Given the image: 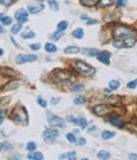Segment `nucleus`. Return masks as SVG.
<instances>
[{
  "mask_svg": "<svg viewBox=\"0 0 137 160\" xmlns=\"http://www.w3.org/2000/svg\"><path fill=\"white\" fill-rule=\"evenodd\" d=\"M47 120H48V123H50L51 126H54V127H60V128L65 127V121L62 120V118H60L57 116H55V114H52V113L47 114Z\"/></svg>",
  "mask_w": 137,
  "mask_h": 160,
  "instance_id": "nucleus-7",
  "label": "nucleus"
},
{
  "mask_svg": "<svg viewBox=\"0 0 137 160\" xmlns=\"http://www.w3.org/2000/svg\"><path fill=\"white\" fill-rule=\"evenodd\" d=\"M27 159H29V160H43V154H42V152H32L31 151V154H28Z\"/></svg>",
  "mask_w": 137,
  "mask_h": 160,
  "instance_id": "nucleus-18",
  "label": "nucleus"
},
{
  "mask_svg": "<svg viewBox=\"0 0 137 160\" xmlns=\"http://www.w3.org/2000/svg\"><path fill=\"white\" fill-rule=\"evenodd\" d=\"M60 159H61V160H65V159H67V160H76V159H78V154H76L75 151H70V152H66V154L60 155Z\"/></svg>",
  "mask_w": 137,
  "mask_h": 160,
  "instance_id": "nucleus-14",
  "label": "nucleus"
},
{
  "mask_svg": "<svg viewBox=\"0 0 137 160\" xmlns=\"http://www.w3.org/2000/svg\"><path fill=\"white\" fill-rule=\"evenodd\" d=\"M111 52L108 51H102V52H98L97 55V58L99 60L100 62H103L104 65H109L111 64Z\"/></svg>",
  "mask_w": 137,
  "mask_h": 160,
  "instance_id": "nucleus-12",
  "label": "nucleus"
},
{
  "mask_svg": "<svg viewBox=\"0 0 137 160\" xmlns=\"http://www.w3.org/2000/svg\"><path fill=\"white\" fill-rule=\"evenodd\" d=\"M36 1H38V3H43L45 0H36Z\"/></svg>",
  "mask_w": 137,
  "mask_h": 160,
  "instance_id": "nucleus-54",
  "label": "nucleus"
},
{
  "mask_svg": "<svg viewBox=\"0 0 137 160\" xmlns=\"http://www.w3.org/2000/svg\"><path fill=\"white\" fill-rule=\"evenodd\" d=\"M72 123L78 125V126L83 127V128H85V127L88 126V121L85 120V118H75V120H74V122H72Z\"/></svg>",
  "mask_w": 137,
  "mask_h": 160,
  "instance_id": "nucleus-23",
  "label": "nucleus"
},
{
  "mask_svg": "<svg viewBox=\"0 0 137 160\" xmlns=\"http://www.w3.org/2000/svg\"><path fill=\"white\" fill-rule=\"evenodd\" d=\"M29 48L33 51H38L41 48V45L40 43H32V45H29Z\"/></svg>",
  "mask_w": 137,
  "mask_h": 160,
  "instance_id": "nucleus-43",
  "label": "nucleus"
},
{
  "mask_svg": "<svg viewBox=\"0 0 137 160\" xmlns=\"http://www.w3.org/2000/svg\"><path fill=\"white\" fill-rule=\"evenodd\" d=\"M71 90L72 92H75V93H81V92L85 90V86H84L83 84H72Z\"/></svg>",
  "mask_w": 137,
  "mask_h": 160,
  "instance_id": "nucleus-26",
  "label": "nucleus"
},
{
  "mask_svg": "<svg viewBox=\"0 0 137 160\" xmlns=\"http://www.w3.org/2000/svg\"><path fill=\"white\" fill-rule=\"evenodd\" d=\"M114 1L115 0H99L98 1V8H100V9H105V8H108V6H111L112 4H114Z\"/></svg>",
  "mask_w": 137,
  "mask_h": 160,
  "instance_id": "nucleus-15",
  "label": "nucleus"
},
{
  "mask_svg": "<svg viewBox=\"0 0 137 160\" xmlns=\"http://www.w3.org/2000/svg\"><path fill=\"white\" fill-rule=\"evenodd\" d=\"M5 114H6V111H5V109H3L1 112H0V125H1V123H3V121H4Z\"/></svg>",
  "mask_w": 137,
  "mask_h": 160,
  "instance_id": "nucleus-45",
  "label": "nucleus"
},
{
  "mask_svg": "<svg viewBox=\"0 0 137 160\" xmlns=\"http://www.w3.org/2000/svg\"><path fill=\"white\" fill-rule=\"evenodd\" d=\"M127 5V0H115V6L117 8H124Z\"/></svg>",
  "mask_w": 137,
  "mask_h": 160,
  "instance_id": "nucleus-37",
  "label": "nucleus"
},
{
  "mask_svg": "<svg viewBox=\"0 0 137 160\" xmlns=\"http://www.w3.org/2000/svg\"><path fill=\"white\" fill-rule=\"evenodd\" d=\"M112 111H113V106H111V104H98V106L93 107V113L100 117L112 113Z\"/></svg>",
  "mask_w": 137,
  "mask_h": 160,
  "instance_id": "nucleus-5",
  "label": "nucleus"
},
{
  "mask_svg": "<svg viewBox=\"0 0 137 160\" xmlns=\"http://www.w3.org/2000/svg\"><path fill=\"white\" fill-rule=\"evenodd\" d=\"M72 74L67 70H62V69H57V70H55L54 72V79L55 81L57 83H61V84H71L72 81Z\"/></svg>",
  "mask_w": 137,
  "mask_h": 160,
  "instance_id": "nucleus-4",
  "label": "nucleus"
},
{
  "mask_svg": "<svg viewBox=\"0 0 137 160\" xmlns=\"http://www.w3.org/2000/svg\"><path fill=\"white\" fill-rule=\"evenodd\" d=\"M85 102H86V98H84V97H76L74 99V104H76V106H81Z\"/></svg>",
  "mask_w": 137,
  "mask_h": 160,
  "instance_id": "nucleus-31",
  "label": "nucleus"
},
{
  "mask_svg": "<svg viewBox=\"0 0 137 160\" xmlns=\"http://www.w3.org/2000/svg\"><path fill=\"white\" fill-rule=\"evenodd\" d=\"M3 17H4V15H3V13H0V20H1V18H3Z\"/></svg>",
  "mask_w": 137,
  "mask_h": 160,
  "instance_id": "nucleus-53",
  "label": "nucleus"
},
{
  "mask_svg": "<svg viewBox=\"0 0 137 160\" xmlns=\"http://www.w3.org/2000/svg\"><path fill=\"white\" fill-rule=\"evenodd\" d=\"M60 100H61V98H52V99H51V103L54 104V106H56V104H57Z\"/></svg>",
  "mask_w": 137,
  "mask_h": 160,
  "instance_id": "nucleus-46",
  "label": "nucleus"
},
{
  "mask_svg": "<svg viewBox=\"0 0 137 160\" xmlns=\"http://www.w3.org/2000/svg\"><path fill=\"white\" fill-rule=\"evenodd\" d=\"M14 1H15V0H0V4H1V5H6V6H9V5H12Z\"/></svg>",
  "mask_w": 137,
  "mask_h": 160,
  "instance_id": "nucleus-42",
  "label": "nucleus"
},
{
  "mask_svg": "<svg viewBox=\"0 0 137 160\" xmlns=\"http://www.w3.org/2000/svg\"><path fill=\"white\" fill-rule=\"evenodd\" d=\"M33 37H36V34H34V32H24L22 34V38H24V40H29V38H33Z\"/></svg>",
  "mask_w": 137,
  "mask_h": 160,
  "instance_id": "nucleus-36",
  "label": "nucleus"
},
{
  "mask_svg": "<svg viewBox=\"0 0 137 160\" xmlns=\"http://www.w3.org/2000/svg\"><path fill=\"white\" fill-rule=\"evenodd\" d=\"M57 137H58V131H57V128H55V127L46 128L43 132V140L47 142V144H54Z\"/></svg>",
  "mask_w": 137,
  "mask_h": 160,
  "instance_id": "nucleus-6",
  "label": "nucleus"
},
{
  "mask_svg": "<svg viewBox=\"0 0 137 160\" xmlns=\"http://www.w3.org/2000/svg\"><path fill=\"white\" fill-rule=\"evenodd\" d=\"M99 0H80V4L84 6H94L98 4Z\"/></svg>",
  "mask_w": 137,
  "mask_h": 160,
  "instance_id": "nucleus-25",
  "label": "nucleus"
},
{
  "mask_svg": "<svg viewBox=\"0 0 137 160\" xmlns=\"http://www.w3.org/2000/svg\"><path fill=\"white\" fill-rule=\"evenodd\" d=\"M75 144L78 145V146H84V145L86 144V140H85V138H83V137H80V138H76Z\"/></svg>",
  "mask_w": 137,
  "mask_h": 160,
  "instance_id": "nucleus-40",
  "label": "nucleus"
},
{
  "mask_svg": "<svg viewBox=\"0 0 137 160\" xmlns=\"http://www.w3.org/2000/svg\"><path fill=\"white\" fill-rule=\"evenodd\" d=\"M97 158L100 159V160H108V159H111V152L105 151V150H102L97 154Z\"/></svg>",
  "mask_w": 137,
  "mask_h": 160,
  "instance_id": "nucleus-19",
  "label": "nucleus"
},
{
  "mask_svg": "<svg viewBox=\"0 0 137 160\" xmlns=\"http://www.w3.org/2000/svg\"><path fill=\"white\" fill-rule=\"evenodd\" d=\"M37 102H38V104H40L42 108H46V107H47V102H46L43 98H41V97H38V98H37Z\"/></svg>",
  "mask_w": 137,
  "mask_h": 160,
  "instance_id": "nucleus-39",
  "label": "nucleus"
},
{
  "mask_svg": "<svg viewBox=\"0 0 137 160\" xmlns=\"http://www.w3.org/2000/svg\"><path fill=\"white\" fill-rule=\"evenodd\" d=\"M22 29V23H17V24H14L13 26V28H12V34H17V33H19V31Z\"/></svg>",
  "mask_w": 137,
  "mask_h": 160,
  "instance_id": "nucleus-32",
  "label": "nucleus"
},
{
  "mask_svg": "<svg viewBox=\"0 0 137 160\" xmlns=\"http://www.w3.org/2000/svg\"><path fill=\"white\" fill-rule=\"evenodd\" d=\"M72 67L75 69V71L78 72V74L83 75V76H86V78H88V76H93L94 74H95V71H97L91 65L86 64V62H84L81 60H78V61L74 62Z\"/></svg>",
  "mask_w": 137,
  "mask_h": 160,
  "instance_id": "nucleus-3",
  "label": "nucleus"
},
{
  "mask_svg": "<svg viewBox=\"0 0 137 160\" xmlns=\"http://www.w3.org/2000/svg\"><path fill=\"white\" fill-rule=\"evenodd\" d=\"M108 122L114 125V126L118 128H123L126 126V123L121 120V116H118V114H112V117L108 118Z\"/></svg>",
  "mask_w": 137,
  "mask_h": 160,
  "instance_id": "nucleus-11",
  "label": "nucleus"
},
{
  "mask_svg": "<svg viewBox=\"0 0 137 160\" xmlns=\"http://www.w3.org/2000/svg\"><path fill=\"white\" fill-rule=\"evenodd\" d=\"M136 43V38L133 40H128V41H117L113 40V47L115 48H131L135 46Z\"/></svg>",
  "mask_w": 137,
  "mask_h": 160,
  "instance_id": "nucleus-8",
  "label": "nucleus"
},
{
  "mask_svg": "<svg viewBox=\"0 0 137 160\" xmlns=\"http://www.w3.org/2000/svg\"><path fill=\"white\" fill-rule=\"evenodd\" d=\"M61 37H62V32H60V31H57V32H55L54 34H51L50 36V38L52 41H58Z\"/></svg>",
  "mask_w": 137,
  "mask_h": 160,
  "instance_id": "nucleus-34",
  "label": "nucleus"
},
{
  "mask_svg": "<svg viewBox=\"0 0 137 160\" xmlns=\"http://www.w3.org/2000/svg\"><path fill=\"white\" fill-rule=\"evenodd\" d=\"M4 150H13V145L9 142H0V151Z\"/></svg>",
  "mask_w": 137,
  "mask_h": 160,
  "instance_id": "nucleus-27",
  "label": "nucleus"
},
{
  "mask_svg": "<svg viewBox=\"0 0 137 160\" xmlns=\"http://www.w3.org/2000/svg\"><path fill=\"white\" fill-rule=\"evenodd\" d=\"M136 86H137V79L132 80V81H129L128 84H127V88H128V89H135Z\"/></svg>",
  "mask_w": 137,
  "mask_h": 160,
  "instance_id": "nucleus-41",
  "label": "nucleus"
},
{
  "mask_svg": "<svg viewBox=\"0 0 137 160\" xmlns=\"http://www.w3.org/2000/svg\"><path fill=\"white\" fill-rule=\"evenodd\" d=\"M45 9V6L40 4V5H28V12L31 13V14H37V13L42 12V10Z\"/></svg>",
  "mask_w": 137,
  "mask_h": 160,
  "instance_id": "nucleus-13",
  "label": "nucleus"
},
{
  "mask_svg": "<svg viewBox=\"0 0 137 160\" xmlns=\"http://www.w3.org/2000/svg\"><path fill=\"white\" fill-rule=\"evenodd\" d=\"M10 118H12L13 122H15L17 125L26 126L28 123V113L23 106L14 107V109L12 111V113H10Z\"/></svg>",
  "mask_w": 137,
  "mask_h": 160,
  "instance_id": "nucleus-2",
  "label": "nucleus"
},
{
  "mask_svg": "<svg viewBox=\"0 0 137 160\" xmlns=\"http://www.w3.org/2000/svg\"><path fill=\"white\" fill-rule=\"evenodd\" d=\"M103 92L105 93V94H109V93L112 92V89H111V88H105V89L103 90Z\"/></svg>",
  "mask_w": 137,
  "mask_h": 160,
  "instance_id": "nucleus-49",
  "label": "nucleus"
},
{
  "mask_svg": "<svg viewBox=\"0 0 137 160\" xmlns=\"http://www.w3.org/2000/svg\"><path fill=\"white\" fill-rule=\"evenodd\" d=\"M3 31H4V28H3V26H0V33H3Z\"/></svg>",
  "mask_w": 137,
  "mask_h": 160,
  "instance_id": "nucleus-52",
  "label": "nucleus"
},
{
  "mask_svg": "<svg viewBox=\"0 0 137 160\" xmlns=\"http://www.w3.org/2000/svg\"><path fill=\"white\" fill-rule=\"evenodd\" d=\"M15 19L18 20V23H26L28 20V10L27 9H18L15 12Z\"/></svg>",
  "mask_w": 137,
  "mask_h": 160,
  "instance_id": "nucleus-10",
  "label": "nucleus"
},
{
  "mask_svg": "<svg viewBox=\"0 0 137 160\" xmlns=\"http://www.w3.org/2000/svg\"><path fill=\"white\" fill-rule=\"evenodd\" d=\"M119 86H121V83H119L118 80H111L109 81V88L112 90H117Z\"/></svg>",
  "mask_w": 137,
  "mask_h": 160,
  "instance_id": "nucleus-29",
  "label": "nucleus"
},
{
  "mask_svg": "<svg viewBox=\"0 0 137 160\" xmlns=\"http://www.w3.org/2000/svg\"><path fill=\"white\" fill-rule=\"evenodd\" d=\"M114 136H115V132H113V131L105 130L102 132V138H103V140H111V138H113Z\"/></svg>",
  "mask_w": 137,
  "mask_h": 160,
  "instance_id": "nucleus-20",
  "label": "nucleus"
},
{
  "mask_svg": "<svg viewBox=\"0 0 137 160\" xmlns=\"http://www.w3.org/2000/svg\"><path fill=\"white\" fill-rule=\"evenodd\" d=\"M95 130H97V126H91V127L88 128V132H93V131H95Z\"/></svg>",
  "mask_w": 137,
  "mask_h": 160,
  "instance_id": "nucleus-48",
  "label": "nucleus"
},
{
  "mask_svg": "<svg viewBox=\"0 0 137 160\" xmlns=\"http://www.w3.org/2000/svg\"><path fill=\"white\" fill-rule=\"evenodd\" d=\"M69 22H66V20H61L58 24H57V31H60V32H64V31H66L69 28Z\"/></svg>",
  "mask_w": 137,
  "mask_h": 160,
  "instance_id": "nucleus-24",
  "label": "nucleus"
},
{
  "mask_svg": "<svg viewBox=\"0 0 137 160\" xmlns=\"http://www.w3.org/2000/svg\"><path fill=\"white\" fill-rule=\"evenodd\" d=\"M137 33L132 27L128 26H123V24H115L112 29V37L113 40L117 41H128V40H133L136 38Z\"/></svg>",
  "mask_w": 137,
  "mask_h": 160,
  "instance_id": "nucleus-1",
  "label": "nucleus"
},
{
  "mask_svg": "<svg viewBox=\"0 0 137 160\" xmlns=\"http://www.w3.org/2000/svg\"><path fill=\"white\" fill-rule=\"evenodd\" d=\"M37 60V56L36 55H18L15 58V62L18 65H23L26 62H33Z\"/></svg>",
  "mask_w": 137,
  "mask_h": 160,
  "instance_id": "nucleus-9",
  "label": "nucleus"
},
{
  "mask_svg": "<svg viewBox=\"0 0 137 160\" xmlns=\"http://www.w3.org/2000/svg\"><path fill=\"white\" fill-rule=\"evenodd\" d=\"M12 41H13V43H14V46H15L17 48H20V46H19V45H18V43H17V42H15V41H14V38H13V37H12Z\"/></svg>",
  "mask_w": 137,
  "mask_h": 160,
  "instance_id": "nucleus-50",
  "label": "nucleus"
},
{
  "mask_svg": "<svg viewBox=\"0 0 137 160\" xmlns=\"http://www.w3.org/2000/svg\"><path fill=\"white\" fill-rule=\"evenodd\" d=\"M48 4H50V8L52 10H55V12H57V10L60 9V5H58V3L56 1V0H48Z\"/></svg>",
  "mask_w": 137,
  "mask_h": 160,
  "instance_id": "nucleus-30",
  "label": "nucleus"
},
{
  "mask_svg": "<svg viewBox=\"0 0 137 160\" xmlns=\"http://www.w3.org/2000/svg\"><path fill=\"white\" fill-rule=\"evenodd\" d=\"M1 23L4 24V26H9V24H12V18H10V17H3Z\"/></svg>",
  "mask_w": 137,
  "mask_h": 160,
  "instance_id": "nucleus-38",
  "label": "nucleus"
},
{
  "mask_svg": "<svg viewBox=\"0 0 137 160\" xmlns=\"http://www.w3.org/2000/svg\"><path fill=\"white\" fill-rule=\"evenodd\" d=\"M64 52L66 55H74V54H79V52H81V48H79L76 46H69V47L65 48Z\"/></svg>",
  "mask_w": 137,
  "mask_h": 160,
  "instance_id": "nucleus-16",
  "label": "nucleus"
},
{
  "mask_svg": "<svg viewBox=\"0 0 137 160\" xmlns=\"http://www.w3.org/2000/svg\"><path fill=\"white\" fill-rule=\"evenodd\" d=\"M81 52H83V54H85L86 56L93 57V56H97L99 51H98L97 48H81Z\"/></svg>",
  "mask_w": 137,
  "mask_h": 160,
  "instance_id": "nucleus-17",
  "label": "nucleus"
},
{
  "mask_svg": "<svg viewBox=\"0 0 137 160\" xmlns=\"http://www.w3.org/2000/svg\"><path fill=\"white\" fill-rule=\"evenodd\" d=\"M3 55H4V51H3L1 48H0V56H3Z\"/></svg>",
  "mask_w": 137,
  "mask_h": 160,
  "instance_id": "nucleus-51",
  "label": "nucleus"
},
{
  "mask_svg": "<svg viewBox=\"0 0 137 160\" xmlns=\"http://www.w3.org/2000/svg\"><path fill=\"white\" fill-rule=\"evenodd\" d=\"M71 34H72L74 38H76V40H81V38L84 37V31L81 28H76V29L72 31Z\"/></svg>",
  "mask_w": 137,
  "mask_h": 160,
  "instance_id": "nucleus-22",
  "label": "nucleus"
},
{
  "mask_svg": "<svg viewBox=\"0 0 137 160\" xmlns=\"http://www.w3.org/2000/svg\"><path fill=\"white\" fill-rule=\"evenodd\" d=\"M66 140H67L69 142H71V144H75V141H76L75 134H74V132H70V134H67V135H66Z\"/></svg>",
  "mask_w": 137,
  "mask_h": 160,
  "instance_id": "nucleus-33",
  "label": "nucleus"
},
{
  "mask_svg": "<svg viewBox=\"0 0 137 160\" xmlns=\"http://www.w3.org/2000/svg\"><path fill=\"white\" fill-rule=\"evenodd\" d=\"M18 85H19V81H12V83H9L6 86H4L3 88V90H12V89H15V88H18Z\"/></svg>",
  "mask_w": 137,
  "mask_h": 160,
  "instance_id": "nucleus-28",
  "label": "nucleus"
},
{
  "mask_svg": "<svg viewBox=\"0 0 137 160\" xmlns=\"http://www.w3.org/2000/svg\"><path fill=\"white\" fill-rule=\"evenodd\" d=\"M128 159H131V160H137V154H129V155H128Z\"/></svg>",
  "mask_w": 137,
  "mask_h": 160,
  "instance_id": "nucleus-47",
  "label": "nucleus"
},
{
  "mask_svg": "<svg viewBox=\"0 0 137 160\" xmlns=\"http://www.w3.org/2000/svg\"><path fill=\"white\" fill-rule=\"evenodd\" d=\"M86 24H89V26H94V24H98V20H97V19L88 18V19H86Z\"/></svg>",
  "mask_w": 137,
  "mask_h": 160,
  "instance_id": "nucleus-44",
  "label": "nucleus"
},
{
  "mask_svg": "<svg viewBox=\"0 0 137 160\" xmlns=\"http://www.w3.org/2000/svg\"><path fill=\"white\" fill-rule=\"evenodd\" d=\"M45 50L47 52H50V54H55V52H57V46L54 43H51V42H48V43L45 45Z\"/></svg>",
  "mask_w": 137,
  "mask_h": 160,
  "instance_id": "nucleus-21",
  "label": "nucleus"
},
{
  "mask_svg": "<svg viewBox=\"0 0 137 160\" xmlns=\"http://www.w3.org/2000/svg\"><path fill=\"white\" fill-rule=\"evenodd\" d=\"M26 147H27L28 151H34V150H36V147H37V145H36V142L31 141V142H28V144H27Z\"/></svg>",
  "mask_w": 137,
  "mask_h": 160,
  "instance_id": "nucleus-35",
  "label": "nucleus"
}]
</instances>
